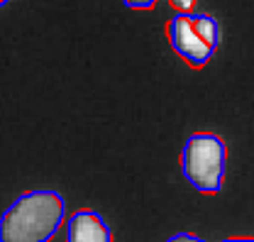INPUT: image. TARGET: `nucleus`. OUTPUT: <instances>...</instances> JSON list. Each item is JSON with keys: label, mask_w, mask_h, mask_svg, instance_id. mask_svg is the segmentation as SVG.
<instances>
[{"label": "nucleus", "mask_w": 254, "mask_h": 242, "mask_svg": "<svg viewBox=\"0 0 254 242\" xmlns=\"http://www.w3.org/2000/svg\"><path fill=\"white\" fill-rule=\"evenodd\" d=\"M66 220V198L54 188L22 191L0 213V242H49Z\"/></svg>", "instance_id": "f257e3e1"}, {"label": "nucleus", "mask_w": 254, "mask_h": 242, "mask_svg": "<svg viewBox=\"0 0 254 242\" xmlns=\"http://www.w3.org/2000/svg\"><path fill=\"white\" fill-rule=\"evenodd\" d=\"M227 164V145L215 132H193L186 137L179 152L181 176L205 196H215L222 191Z\"/></svg>", "instance_id": "f03ea898"}, {"label": "nucleus", "mask_w": 254, "mask_h": 242, "mask_svg": "<svg viewBox=\"0 0 254 242\" xmlns=\"http://www.w3.org/2000/svg\"><path fill=\"white\" fill-rule=\"evenodd\" d=\"M166 37L176 57H181L193 69H203L220 47L222 27L218 17L208 12L174 15L166 22Z\"/></svg>", "instance_id": "7ed1b4c3"}, {"label": "nucleus", "mask_w": 254, "mask_h": 242, "mask_svg": "<svg viewBox=\"0 0 254 242\" xmlns=\"http://www.w3.org/2000/svg\"><path fill=\"white\" fill-rule=\"evenodd\" d=\"M64 223L66 242H113V230L108 220L93 208H78Z\"/></svg>", "instance_id": "20e7f679"}, {"label": "nucleus", "mask_w": 254, "mask_h": 242, "mask_svg": "<svg viewBox=\"0 0 254 242\" xmlns=\"http://www.w3.org/2000/svg\"><path fill=\"white\" fill-rule=\"evenodd\" d=\"M169 5L174 7V15H190L198 12V0H169Z\"/></svg>", "instance_id": "39448f33"}, {"label": "nucleus", "mask_w": 254, "mask_h": 242, "mask_svg": "<svg viewBox=\"0 0 254 242\" xmlns=\"http://www.w3.org/2000/svg\"><path fill=\"white\" fill-rule=\"evenodd\" d=\"M166 242H205L200 235H195V233H189V230H179V233H174V235H169Z\"/></svg>", "instance_id": "423d86ee"}, {"label": "nucleus", "mask_w": 254, "mask_h": 242, "mask_svg": "<svg viewBox=\"0 0 254 242\" xmlns=\"http://www.w3.org/2000/svg\"><path fill=\"white\" fill-rule=\"evenodd\" d=\"M120 2L129 10H152L159 0H120Z\"/></svg>", "instance_id": "0eeeda50"}, {"label": "nucleus", "mask_w": 254, "mask_h": 242, "mask_svg": "<svg viewBox=\"0 0 254 242\" xmlns=\"http://www.w3.org/2000/svg\"><path fill=\"white\" fill-rule=\"evenodd\" d=\"M218 242H254V238H222Z\"/></svg>", "instance_id": "6e6552de"}, {"label": "nucleus", "mask_w": 254, "mask_h": 242, "mask_svg": "<svg viewBox=\"0 0 254 242\" xmlns=\"http://www.w3.org/2000/svg\"><path fill=\"white\" fill-rule=\"evenodd\" d=\"M0 2H2V5H10V2H12V0H0Z\"/></svg>", "instance_id": "1a4fd4ad"}, {"label": "nucleus", "mask_w": 254, "mask_h": 242, "mask_svg": "<svg viewBox=\"0 0 254 242\" xmlns=\"http://www.w3.org/2000/svg\"><path fill=\"white\" fill-rule=\"evenodd\" d=\"M0 7H2V2H0Z\"/></svg>", "instance_id": "9d476101"}]
</instances>
